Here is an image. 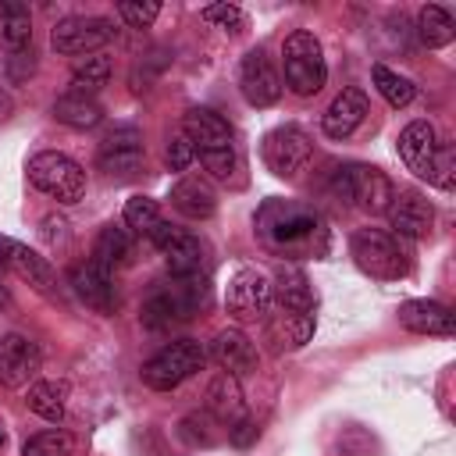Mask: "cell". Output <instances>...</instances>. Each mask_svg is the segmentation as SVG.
I'll return each instance as SVG.
<instances>
[{
    "mask_svg": "<svg viewBox=\"0 0 456 456\" xmlns=\"http://www.w3.org/2000/svg\"><path fill=\"white\" fill-rule=\"evenodd\" d=\"M178 435H182L189 445H203V449H207V445H217V438H221V435L214 431V417H210L207 410H203V413H189V417L182 420V431H178Z\"/></svg>",
    "mask_w": 456,
    "mask_h": 456,
    "instance_id": "35",
    "label": "cell"
},
{
    "mask_svg": "<svg viewBox=\"0 0 456 456\" xmlns=\"http://www.w3.org/2000/svg\"><path fill=\"white\" fill-rule=\"evenodd\" d=\"M150 242L164 253V264L171 271V278H182V274H203L207 267V242L192 232H182L167 221H160V228L150 235Z\"/></svg>",
    "mask_w": 456,
    "mask_h": 456,
    "instance_id": "12",
    "label": "cell"
},
{
    "mask_svg": "<svg viewBox=\"0 0 456 456\" xmlns=\"http://www.w3.org/2000/svg\"><path fill=\"white\" fill-rule=\"evenodd\" d=\"M438 135L431 128V121H410L399 139H395V150L406 164V171H413L417 178H435V160H438Z\"/></svg>",
    "mask_w": 456,
    "mask_h": 456,
    "instance_id": "17",
    "label": "cell"
},
{
    "mask_svg": "<svg viewBox=\"0 0 456 456\" xmlns=\"http://www.w3.org/2000/svg\"><path fill=\"white\" fill-rule=\"evenodd\" d=\"M28 410L50 424H61L68 413V385L64 381H32L28 385Z\"/></svg>",
    "mask_w": 456,
    "mask_h": 456,
    "instance_id": "27",
    "label": "cell"
},
{
    "mask_svg": "<svg viewBox=\"0 0 456 456\" xmlns=\"http://www.w3.org/2000/svg\"><path fill=\"white\" fill-rule=\"evenodd\" d=\"M200 14H203V21H210L217 28H232V32H239L242 21H246L242 7H235V4H207Z\"/></svg>",
    "mask_w": 456,
    "mask_h": 456,
    "instance_id": "37",
    "label": "cell"
},
{
    "mask_svg": "<svg viewBox=\"0 0 456 456\" xmlns=\"http://www.w3.org/2000/svg\"><path fill=\"white\" fill-rule=\"evenodd\" d=\"M417 36H420V43L431 46V50L449 46L452 36H456V21H452V14H449L445 7H438V4H424L420 14H417Z\"/></svg>",
    "mask_w": 456,
    "mask_h": 456,
    "instance_id": "30",
    "label": "cell"
},
{
    "mask_svg": "<svg viewBox=\"0 0 456 456\" xmlns=\"http://www.w3.org/2000/svg\"><path fill=\"white\" fill-rule=\"evenodd\" d=\"M164 157H167V167H171V171H185V167L196 160V150H192V142L178 132V135H171V139H167Z\"/></svg>",
    "mask_w": 456,
    "mask_h": 456,
    "instance_id": "38",
    "label": "cell"
},
{
    "mask_svg": "<svg viewBox=\"0 0 456 456\" xmlns=\"http://www.w3.org/2000/svg\"><path fill=\"white\" fill-rule=\"evenodd\" d=\"M146 160V146H142V132L139 128H114L100 139L96 150V164L100 171H107L110 178H132Z\"/></svg>",
    "mask_w": 456,
    "mask_h": 456,
    "instance_id": "13",
    "label": "cell"
},
{
    "mask_svg": "<svg viewBox=\"0 0 456 456\" xmlns=\"http://www.w3.org/2000/svg\"><path fill=\"white\" fill-rule=\"evenodd\" d=\"M385 214L392 221V235L399 239H424L435 224V207L417 189H399Z\"/></svg>",
    "mask_w": 456,
    "mask_h": 456,
    "instance_id": "18",
    "label": "cell"
},
{
    "mask_svg": "<svg viewBox=\"0 0 456 456\" xmlns=\"http://www.w3.org/2000/svg\"><path fill=\"white\" fill-rule=\"evenodd\" d=\"M43 367V353L28 335H4L0 338V385L21 388L28 385Z\"/></svg>",
    "mask_w": 456,
    "mask_h": 456,
    "instance_id": "16",
    "label": "cell"
},
{
    "mask_svg": "<svg viewBox=\"0 0 456 456\" xmlns=\"http://www.w3.org/2000/svg\"><path fill=\"white\" fill-rule=\"evenodd\" d=\"M310 157H314V142L296 125H281L264 135V164L278 178H296L310 164Z\"/></svg>",
    "mask_w": 456,
    "mask_h": 456,
    "instance_id": "11",
    "label": "cell"
},
{
    "mask_svg": "<svg viewBox=\"0 0 456 456\" xmlns=\"http://www.w3.org/2000/svg\"><path fill=\"white\" fill-rule=\"evenodd\" d=\"M32 43V18L25 4H0V50L18 53Z\"/></svg>",
    "mask_w": 456,
    "mask_h": 456,
    "instance_id": "29",
    "label": "cell"
},
{
    "mask_svg": "<svg viewBox=\"0 0 456 456\" xmlns=\"http://www.w3.org/2000/svg\"><path fill=\"white\" fill-rule=\"evenodd\" d=\"M11 306H14V299H11V292L0 285V314H4V310H11Z\"/></svg>",
    "mask_w": 456,
    "mask_h": 456,
    "instance_id": "43",
    "label": "cell"
},
{
    "mask_svg": "<svg viewBox=\"0 0 456 456\" xmlns=\"http://www.w3.org/2000/svg\"><path fill=\"white\" fill-rule=\"evenodd\" d=\"M207 413L217 420V424H235V420H242L246 417V403H242V388H239V378H232V374H217L210 385H207Z\"/></svg>",
    "mask_w": 456,
    "mask_h": 456,
    "instance_id": "25",
    "label": "cell"
},
{
    "mask_svg": "<svg viewBox=\"0 0 456 456\" xmlns=\"http://www.w3.org/2000/svg\"><path fill=\"white\" fill-rule=\"evenodd\" d=\"M367 93L360 89V86H349V89H342L331 103H328V110H324V118H321V128H324V135L328 139H349L360 125H363V118H367Z\"/></svg>",
    "mask_w": 456,
    "mask_h": 456,
    "instance_id": "22",
    "label": "cell"
},
{
    "mask_svg": "<svg viewBox=\"0 0 456 456\" xmlns=\"http://www.w3.org/2000/svg\"><path fill=\"white\" fill-rule=\"evenodd\" d=\"M256 435H260V428H256L249 417H242V420H235V424L228 428V438H232V445H239V449L253 445V442H256Z\"/></svg>",
    "mask_w": 456,
    "mask_h": 456,
    "instance_id": "41",
    "label": "cell"
},
{
    "mask_svg": "<svg viewBox=\"0 0 456 456\" xmlns=\"http://www.w3.org/2000/svg\"><path fill=\"white\" fill-rule=\"evenodd\" d=\"M370 78H374V89L385 96V103H388V107H406V103L417 96V86H413L406 75L392 71L388 64H374Z\"/></svg>",
    "mask_w": 456,
    "mask_h": 456,
    "instance_id": "32",
    "label": "cell"
},
{
    "mask_svg": "<svg viewBox=\"0 0 456 456\" xmlns=\"http://www.w3.org/2000/svg\"><path fill=\"white\" fill-rule=\"evenodd\" d=\"M335 192L346 196V200H353L367 214H385L388 203H392V196H395V185H392V178L381 167L346 164V167L335 171Z\"/></svg>",
    "mask_w": 456,
    "mask_h": 456,
    "instance_id": "9",
    "label": "cell"
},
{
    "mask_svg": "<svg viewBox=\"0 0 456 456\" xmlns=\"http://www.w3.org/2000/svg\"><path fill=\"white\" fill-rule=\"evenodd\" d=\"M71 452H75V438L64 428L39 431L21 445V456H71Z\"/></svg>",
    "mask_w": 456,
    "mask_h": 456,
    "instance_id": "34",
    "label": "cell"
},
{
    "mask_svg": "<svg viewBox=\"0 0 456 456\" xmlns=\"http://www.w3.org/2000/svg\"><path fill=\"white\" fill-rule=\"evenodd\" d=\"M239 89L249 107H271L281 96V75L264 50H249L239 64Z\"/></svg>",
    "mask_w": 456,
    "mask_h": 456,
    "instance_id": "15",
    "label": "cell"
},
{
    "mask_svg": "<svg viewBox=\"0 0 456 456\" xmlns=\"http://www.w3.org/2000/svg\"><path fill=\"white\" fill-rule=\"evenodd\" d=\"M271 285H274V296L281 303V314H314V306H317L314 285L299 264H281L274 271Z\"/></svg>",
    "mask_w": 456,
    "mask_h": 456,
    "instance_id": "24",
    "label": "cell"
},
{
    "mask_svg": "<svg viewBox=\"0 0 456 456\" xmlns=\"http://www.w3.org/2000/svg\"><path fill=\"white\" fill-rule=\"evenodd\" d=\"M210 356H214V360L221 363V370L232 374V378H242V374L256 370V363H260V353H256L253 338H249L242 328H221V331L214 335V342H210Z\"/></svg>",
    "mask_w": 456,
    "mask_h": 456,
    "instance_id": "21",
    "label": "cell"
},
{
    "mask_svg": "<svg viewBox=\"0 0 456 456\" xmlns=\"http://www.w3.org/2000/svg\"><path fill=\"white\" fill-rule=\"evenodd\" d=\"M11 110H14V103H11V96H7L4 89H0V121H4V118H7Z\"/></svg>",
    "mask_w": 456,
    "mask_h": 456,
    "instance_id": "42",
    "label": "cell"
},
{
    "mask_svg": "<svg viewBox=\"0 0 456 456\" xmlns=\"http://www.w3.org/2000/svg\"><path fill=\"white\" fill-rule=\"evenodd\" d=\"M203 363H207L203 342H196V338H178V342H167L160 353H153V356L142 363L139 378H142V385L153 388V392H171V388H178L182 381H189L196 370H203Z\"/></svg>",
    "mask_w": 456,
    "mask_h": 456,
    "instance_id": "6",
    "label": "cell"
},
{
    "mask_svg": "<svg viewBox=\"0 0 456 456\" xmlns=\"http://www.w3.org/2000/svg\"><path fill=\"white\" fill-rule=\"evenodd\" d=\"M349 253L363 274L381 278V281H395L410 271V253L403 239L385 228H356L349 239Z\"/></svg>",
    "mask_w": 456,
    "mask_h": 456,
    "instance_id": "5",
    "label": "cell"
},
{
    "mask_svg": "<svg viewBox=\"0 0 456 456\" xmlns=\"http://www.w3.org/2000/svg\"><path fill=\"white\" fill-rule=\"evenodd\" d=\"M125 228L132 232V235H153L157 228H160V207H157V200H150V196H132L128 203H125Z\"/></svg>",
    "mask_w": 456,
    "mask_h": 456,
    "instance_id": "33",
    "label": "cell"
},
{
    "mask_svg": "<svg viewBox=\"0 0 456 456\" xmlns=\"http://www.w3.org/2000/svg\"><path fill=\"white\" fill-rule=\"evenodd\" d=\"M0 445H4V435H0Z\"/></svg>",
    "mask_w": 456,
    "mask_h": 456,
    "instance_id": "44",
    "label": "cell"
},
{
    "mask_svg": "<svg viewBox=\"0 0 456 456\" xmlns=\"http://www.w3.org/2000/svg\"><path fill=\"white\" fill-rule=\"evenodd\" d=\"M253 224L260 242L278 256H317L328 249L324 217L299 200H264Z\"/></svg>",
    "mask_w": 456,
    "mask_h": 456,
    "instance_id": "1",
    "label": "cell"
},
{
    "mask_svg": "<svg viewBox=\"0 0 456 456\" xmlns=\"http://www.w3.org/2000/svg\"><path fill=\"white\" fill-rule=\"evenodd\" d=\"M114 21L103 14H71L61 18L50 32V46L64 57H78V53H93L100 46H107L114 39Z\"/></svg>",
    "mask_w": 456,
    "mask_h": 456,
    "instance_id": "10",
    "label": "cell"
},
{
    "mask_svg": "<svg viewBox=\"0 0 456 456\" xmlns=\"http://www.w3.org/2000/svg\"><path fill=\"white\" fill-rule=\"evenodd\" d=\"M281 68H285V86L296 96H314L328 82V61L321 50V39L310 28H296L281 43Z\"/></svg>",
    "mask_w": 456,
    "mask_h": 456,
    "instance_id": "4",
    "label": "cell"
},
{
    "mask_svg": "<svg viewBox=\"0 0 456 456\" xmlns=\"http://www.w3.org/2000/svg\"><path fill=\"white\" fill-rule=\"evenodd\" d=\"M4 68H7V78H11V82H25V78L36 71V53H32V46H25V50L11 53Z\"/></svg>",
    "mask_w": 456,
    "mask_h": 456,
    "instance_id": "40",
    "label": "cell"
},
{
    "mask_svg": "<svg viewBox=\"0 0 456 456\" xmlns=\"http://www.w3.org/2000/svg\"><path fill=\"white\" fill-rule=\"evenodd\" d=\"M0 267L11 271V274H18L21 281H28V285H32L36 292H43V296H53V289H57V274H53L50 260L39 256L36 249H28V246L18 242V239L0 235Z\"/></svg>",
    "mask_w": 456,
    "mask_h": 456,
    "instance_id": "14",
    "label": "cell"
},
{
    "mask_svg": "<svg viewBox=\"0 0 456 456\" xmlns=\"http://www.w3.org/2000/svg\"><path fill=\"white\" fill-rule=\"evenodd\" d=\"M271 303H274V285H271V278H267L260 267H239V271L228 278L224 306H228V314H232L239 324L264 321V317L271 314Z\"/></svg>",
    "mask_w": 456,
    "mask_h": 456,
    "instance_id": "8",
    "label": "cell"
},
{
    "mask_svg": "<svg viewBox=\"0 0 456 456\" xmlns=\"http://www.w3.org/2000/svg\"><path fill=\"white\" fill-rule=\"evenodd\" d=\"M157 14H160V4H153V0H146V4H139V0H121V4H118V18H121L128 28H150V25L157 21Z\"/></svg>",
    "mask_w": 456,
    "mask_h": 456,
    "instance_id": "36",
    "label": "cell"
},
{
    "mask_svg": "<svg viewBox=\"0 0 456 456\" xmlns=\"http://www.w3.org/2000/svg\"><path fill=\"white\" fill-rule=\"evenodd\" d=\"M182 135L192 142L200 164L214 178H232L235 175V146H232V128L228 121L210 110V107H189L182 114Z\"/></svg>",
    "mask_w": 456,
    "mask_h": 456,
    "instance_id": "2",
    "label": "cell"
},
{
    "mask_svg": "<svg viewBox=\"0 0 456 456\" xmlns=\"http://www.w3.org/2000/svg\"><path fill=\"white\" fill-rule=\"evenodd\" d=\"M281 324H285L292 346H306L314 335V314H281Z\"/></svg>",
    "mask_w": 456,
    "mask_h": 456,
    "instance_id": "39",
    "label": "cell"
},
{
    "mask_svg": "<svg viewBox=\"0 0 456 456\" xmlns=\"http://www.w3.org/2000/svg\"><path fill=\"white\" fill-rule=\"evenodd\" d=\"M210 303V278L207 274H182L160 285L142 303V324L146 328H171L178 321L196 317Z\"/></svg>",
    "mask_w": 456,
    "mask_h": 456,
    "instance_id": "3",
    "label": "cell"
},
{
    "mask_svg": "<svg viewBox=\"0 0 456 456\" xmlns=\"http://www.w3.org/2000/svg\"><path fill=\"white\" fill-rule=\"evenodd\" d=\"M399 324L413 335H438V338H449L456 331V314L438 303V299H406L399 303L395 310Z\"/></svg>",
    "mask_w": 456,
    "mask_h": 456,
    "instance_id": "19",
    "label": "cell"
},
{
    "mask_svg": "<svg viewBox=\"0 0 456 456\" xmlns=\"http://www.w3.org/2000/svg\"><path fill=\"white\" fill-rule=\"evenodd\" d=\"M128 256H132V232H128L125 224H107V228H100L89 260L114 274V267L128 264Z\"/></svg>",
    "mask_w": 456,
    "mask_h": 456,
    "instance_id": "26",
    "label": "cell"
},
{
    "mask_svg": "<svg viewBox=\"0 0 456 456\" xmlns=\"http://www.w3.org/2000/svg\"><path fill=\"white\" fill-rule=\"evenodd\" d=\"M171 207H175L182 217H189V221H207V217H214V210H217V192H214L210 178H203V175H185V178H178V182L171 185Z\"/></svg>",
    "mask_w": 456,
    "mask_h": 456,
    "instance_id": "23",
    "label": "cell"
},
{
    "mask_svg": "<svg viewBox=\"0 0 456 456\" xmlns=\"http://www.w3.org/2000/svg\"><path fill=\"white\" fill-rule=\"evenodd\" d=\"M110 71H114V64H110L107 53H89V57H82V61L71 68V86H75L71 93H82V96L100 93V89L107 86Z\"/></svg>",
    "mask_w": 456,
    "mask_h": 456,
    "instance_id": "31",
    "label": "cell"
},
{
    "mask_svg": "<svg viewBox=\"0 0 456 456\" xmlns=\"http://www.w3.org/2000/svg\"><path fill=\"white\" fill-rule=\"evenodd\" d=\"M53 118L68 128H96L103 121V107L93 100V96H82V93H64L57 96L53 103Z\"/></svg>",
    "mask_w": 456,
    "mask_h": 456,
    "instance_id": "28",
    "label": "cell"
},
{
    "mask_svg": "<svg viewBox=\"0 0 456 456\" xmlns=\"http://www.w3.org/2000/svg\"><path fill=\"white\" fill-rule=\"evenodd\" d=\"M25 171H28V182L57 203H78L86 196V171L68 153L43 150V153L28 157Z\"/></svg>",
    "mask_w": 456,
    "mask_h": 456,
    "instance_id": "7",
    "label": "cell"
},
{
    "mask_svg": "<svg viewBox=\"0 0 456 456\" xmlns=\"http://www.w3.org/2000/svg\"><path fill=\"white\" fill-rule=\"evenodd\" d=\"M71 289H75V296H78L89 310H96V314H114V306H118L114 274L103 271V267L93 264V260L75 264V271H71Z\"/></svg>",
    "mask_w": 456,
    "mask_h": 456,
    "instance_id": "20",
    "label": "cell"
}]
</instances>
